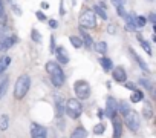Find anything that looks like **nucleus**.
Returning <instances> with one entry per match:
<instances>
[{"label":"nucleus","instance_id":"nucleus-41","mask_svg":"<svg viewBox=\"0 0 156 138\" xmlns=\"http://www.w3.org/2000/svg\"><path fill=\"white\" fill-rule=\"evenodd\" d=\"M126 88H127V89H132V91H135V85H133V83H126Z\"/></svg>","mask_w":156,"mask_h":138},{"label":"nucleus","instance_id":"nucleus-43","mask_svg":"<svg viewBox=\"0 0 156 138\" xmlns=\"http://www.w3.org/2000/svg\"><path fill=\"white\" fill-rule=\"evenodd\" d=\"M41 8H43V9H48V8H49V5H48V3H44V2H43V3H41Z\"/></svg>","mask_w":156,"mask_h":138},{"label":"nucleus","instance_id":"nucleus-8","mask_svg":"<svg viewBox=\"0 0 156 138\" xmlns=\"http://www.w3.org/2000/svg\"><path fill=\"white\" fill-rule=\"evenodd\" d=\"M29 133H31V138H40V136H46L48 135V129L37 124V123H32L31 127H29Z\"/></svg>","mask_w":156,"mask_h":138},{"label":"nucleus","instance_id":"nucleus-10","mask_svg":"<svg viewBox=\"0 0 156 138\" xmlns=\"http://www.w3.org/2000/svg\"><path fill=\"white\" fill-rule=\"evenodd\" d=\"M112 124H113V138H119L122 135V121L119 120L118 115L112 118Z\"/></svg>","mask_w":156,"mask_h":138},{"label":"nucleus","instance_id":"nucleus-42","mask_svg":"<svg viewBox=\"0 0 156 138\" xmlns=\"http://www.w3.org/2000/svg\"><path fill=\"white\" fill-rule=\"evenodd\" d=\"M0 16H3V3H2V0H0Z\"/></svg>","mask_w":156,"mask_h":138},{"label":"nucleus","instance_id":"nucleus-13","mask_svg":"<svg viewBox=\"0 0 156 138\" xmlns=\"http://www.w3.org/2000/svg\"><path fill=\"white\" fill-rule=\"evenodd\" d=\"M55 111H57L58 118H61L64 114V100L60 95H55Z\"/></svg>","mask_w":156,"mask_h":138},{"label":"nucleus","instance_id":"nucleus-23","mask_svg":"<svg viewBox=\"0 0 156 138\" xmlns=\"http://www.w3.org/2000/svg\"><path fill=\"white\" fill-rule=\"evenodd\" d=\"M92 11H94V14H95V16H100V17H101L103 20H107V14H106L104 8H101L100 5H95Z\"/></svg>","mask_w":156,"mask_h":138},{"label":"nucleus","instance_id":"nucleus-35","mask_svg":"<svg viewBox=\"0 0 156 138\" xmlns=\"http://www.w3.org/2000/svg\"><path fill=\"white\" fill-rule=\"evenodd\" d=\"M110 2H112V3H113V5L118 8V6H122V5H124L126 0H110Z\"/></svg>","mask_w":156,"mask_h":138},{"label":"nucleus","instance_id":"nucleus-21","mask_svg":"<svg viewBox=\"0 0 156 138\" xmlns=\"http://www.w3.org/2000/svg\"><path fill=\"white\" fill-rule=\"evenodd\" d=\"M138 42L141 43L142 49H144L148 55H151V46H150V43H148L147 40H144V38H142V35H141V34H138Z\"/></svg>","mask_w":156,"mask_h":138},{"label":"nucleus","instance_id":"nucleus-4","mask_svg":"<svg viewBox=\"0 0 156 138\" xmlns=\"http://www.w3.org/2000/svg\"><path fill=\"white\" fill-rule=\"evenodd\" d=\"M73 91L78 97V100H87L90 97V86L86 80H78L73 85Z\"/></svg>","mask_w":156,"mask_h":138},{"label":"nucleus","instance_id":"nucleus-3","mask_svg":"<svg viewBox=\"0 0 156 138\" xmlns=\"http://www.w3.org/2000/svg\"><path fill=\"white\" fill-rule=\"evenodd\" d=\"M64 112L69 118L72 120H76V118H80L81 112H83V106L80 103V100H76V98H70L64 103Z\"/></svg>","mask_w":156,"mask_h":138},{"label":"nucleus","instance_id":"nucleus-37","mask_svg":"<svg viewBox=\"0 0 156 138\" xmlns=\"http://www.w3.org/2000/svg\"><path fill=\"white\" fill-rule=\"evenodd\" d=\"M107 31H109V34H116V26L115 25H109Z\"/></svg>","mask_w":156,"mask_h":138},{"label":"nucleus","instance_id":"nucleus-38","mask_svg":"<svg viewBox=\"0 0 156 138\" xmlns=\"http://www.w3.org/2000/svg\"><path fill=\"white\" fill-rule=\"evenodd\" d=\"M49 26H51L52 29H55V28L58 26V23H57V20H54V19H51V20H49Z\"/></svg>","mask_w":156,"mask_h":138},{"label":"nucleus","instance_id":"nucleus-17","mask_svg":"<svg viewBox=\"0 0 156 138\" xmlns=\"http://www.w3.org/2000/svg\"><path fill=\"white\" fill-rule=\"evenodd\" d=\"M142 115H144V118H145V120H150V118H153V107H151V104H150L148 101H144Z\"/></svg>","mask_w":156,"mask_h":138},{"label":"nucleus","instance_id":"nucleus-39","mask_svg":"<svg viewBox=\"0 0 156 138\" xmlns=\"http://www.w3.org/2000/svg\"><path fill=\"white\" fill-rule=\"evenodd\" d=\"M51 52H55V40H54V35L51 37Z\"/></svg>","mask_w":156,"mask_h":138},{"label":"nucleus","instance_id":"nucleus-6","mask_svg":"<svg viewBox=\"0 0 156 138\" xmlns=\"http://www.w3.org/2000/svg\"><path fill=\"white\" fill-rule=\"evenodd\" d=\"M80 26L81 28H95L97 26V16L92 9H86L80 16Z\"/></svg>","mask_w":156,"mask_h":138},{"label":"nucleus","instance_id":"nucleus-16","mask_svg":"<svg viewBox=\"0 0 156 138\" xmlns=\"http://www.w3.org/2000/svg\"><path fill=\"white\" fill-rule=\"evenodd\" d=\"M9 64H11V57H8V55H2V57H0V74L5 72L6 69L9 67Z\"/></svg>","mask_w":156,"mask_h":138},{"label":"nucleus","instance_id":"nucleus-20","mask_svg":"<svg viewBox=\"0 0 156 138\" xmlns=\"http://www.w3.org/2000/svg\"><path fill=\"white\" fill-rule=\"evenodd\" d=\"M100 63H101V66H103L104 71H112V69H113V63H112V60L107 58V57H101V58H100Z\"/></svg>","mask_w":156,"mask_h":138},{"label":"nucleus","instance_id":"nucleus-26","mask_svg":"<svg viewBox=\"0 0 156 138\" xmlns=\"http://www.w3.org/2000/svg\"><path fill=\"white\" fill-rule=\"evenodd\" d=\"M129 111H130V106H129L127 101H119L118 103V112H121L122 115H126Z\"/></svg>","mask_w":156,"mask_h":138},{"label":"nucleus","instance_id":"nucleus-12","mask_svg":"<svg viewBox=\"0 0 156 138\" xmlns=\"http://www.w3.org/2000/svg\"><path fill=\"white\" fill-rule=\"evenodd\" d=\"M55 54H57L58 63H61V64H67V63H69V55H67V52H66L64 48L58 46V48L55 49Z\"/></svg>","mask_w":156,"mask_h":138},{"label":"nucleus","instance_id":"nucleus-31","mask_svg":"<svg viewBox=\"0 0 156 138\" xmlns=\"http://www.w3.org/2000/svg\"><path fill=\"white\" fill-rule=\"evenodd\" d=\"M116 13H118V16H121L122 19H126V17L129 16V14L124 11V8H122V6H118V8H116Z\"/></svg>","mask_w":156,"mask_h":138},{"label":"nucleus","instance_id":"nucleus-11","mask_svg":"<svg viewBox=\"0 0 156 138\" xmlns=\"http://www.w3.org/2000/svg\"><path fill=\"white\" fill-rule=\"evenodd\" d=\"M17 42V37L16 35H11V37H3L0 38V51H5V49H9L14 43Z\"/></svg>","mask_w":156,"mask_h":138},{"label":"nucleus","instance_id":"nucleus-9","mask_svg":"<svg viewBox=\"0 0 156 138\" xmlns=\"http://www.w3.org/2000/svg\"><path fill=\"white\" fill-rule=\"evenodd\" d=\"M112 77H113V80L118 82V83H126V80H127V74H126V71H124V67H121V66L112 69Z\"/></svg>","mask_w":156,"mask_h":138},{"label":"nucleus","instance_id":"nucleus-5","mask_svg":"<svg viewBox=\"0 0 156 138\" xmlns=\"http://www.w3.org/2000/svg\"><path fill=\"white\" fill-rule=\"evenodd\" d=\"M124 123H126V126L129 127V130L136 132V130L139 129V126H141V118H139V115H138L135 111L130 109V111L124 115Z\"/></svg>","mask_w":156,"mask_h":138},{"label":"nucleus","instance_id":"nucleus-15","mask_svg":"<svg viewBox=\"0 0 156 138\" xmlns=\"http://www.w3.org/2000/svg\"><path fill=\"white\" fill-rule=\"evenodd\" d=\"M129 52L133 55V58L136 60V63L139 64V67L142 69V71H148V64H147V63H145V61H144V60H142V58H141V57H139V55L135 52V49H132V48H130V49H129Z\"/></svg>","mask_w":156,"mask_h":138},{"label":"nucleus","instance_id":"nucleus-19","mask_svg":"<svg viewBox=\"0 0 156 138\" xmlns=\"http://www.w3.org/2000/svg\"><path fill=\"white\" fill-rule=\"evenodd\" d=\"M86 136H87V130H86L83 126L76 127V129L70 133V138H86Z\"/></svg>","mask_w":156,"mask_h":138},{"label":"nucleus","instance_id":"nucleus-18","mask_svg":"<svg viewBox=\"0 0 156 138\" xmlns=\"http://www.w3.org/2000/svg\"><path fill=\"white\" fill-rule=\"evenodd\" d=\"M8 83H9V78L8 77H2L0 78V100H2L8 91Z\"/></svg>","mask_w":156,"mask_h":138},{"label":"nucleus","instance_id":"nucleus-7","mask_svg":"<svg viewBox=\"0 0 156 138\" xmlns=\"http://www.w3.org/2000/svg\"><path fill=\"white\" fill-rule=\"evenodd\" d=\"M106 115L109 118H113L115 115H118V101L113 97H107L106 100Z\"/></svg>","mask_w":156,"mask_h":138},{"label":"nucleus","instance_id":"nucleus-2","mask_svg":"<svg viewBox=\"0 0 156 138\" xmlns=\"http://www.w3.org/2000/svg\"><path fill=\"white\" fill-rule=\"evenodd\" d=\"M31 88V78L29 75H20L16 82V86H14V97L17 100H22L26 97L28 91Z\"/></svg>","mask_w":156,"mask_h":138},{"label":"nucleus","instance_id":"nucleus-30","mask_svg":"<svg viewBox=\"0 0 156 138\" xmlns=\"http://www.w3.org/2000/svg\"><path fill=\"white\" fill-rule=\"evenodd\" d=\"M104 129H106V127H104V124H101V123H100V124H97V126L94 127V132H95L97 135H101V133L104 132Z\"/></svg>","mask_w":156,"mask_h":138},{"label":"nucleus","instance_id":"nucleus-36","mask_svg":"<svg viewBox=\"0 0 156 138\" xmlns=\"http://www.w3.org/2000/svg\"><path fill=\"white\" fill-rule=\"evenodd\" d=\"M5 34H6V28H5V25H0V38H3Z\"/></svg>","mask_w":156,"mask_h":138},{"label":"nucleus","instance_id":"nucleus-14","mask_svg":"<svg viewBox=\"0 0 156 138\" xmlns=\"http://www.w3.org/2000/svg\"><path fill=\"white\" fill-rule=\"evenodd\" d=\"M80 31H81V35H83V38H81V42H83V45L87 48V49H92L94 48V40H92V37L80 26Z\"/></svg>","mask_w":156,"mask_h":138},{"label":"nucleus","instance_id":"nucleus-22","mask_svg":"<svg viewBox=\"0 0 156 138\" xmlns=\"http://www.w3.org/2000/svg\"><path fill=\"white\" fill-rule=\"evenodd\" d=\"M94 48L98 54H106L107 52V43L106 42H98V43H94Z\"/></svg>","mask_w":156,"mask_h":138},{"label":"nucleus","instance_id":"nucleus-29","mask_svg":"<svg viewBox=\"0 0 156 138\" xmlns=\"http://www.w3.org/2000/svg\"><path fill=\"white\" fill-rule=\"evenodd\" d=\"M31 38H32L35 43H40V42H41V35H40V32H38L37 29H32V31H31Z\"/></svg>","mask_w":156,"mask_h":138},{"label":"nucleus","instance_id":"nucleus-24","mask_svg":"<svg viewBox=\"0 0 156 138\" xmlns=\"http://www.w3.org/2000/svg\"><path fill=\"white\" fill-rule=\"evenodd\" d=\"M9 127V117L6 114H3L0 117V130H6Z\"/></svg>","mask_w":156,"mask_h":138},{"label":"nucleus","instance_id":"nucleus-34","mask_svg":"<svg viewBox=\"0 0 156 138\" xmlns=\"http://www.w3.org/2000/svg\"><path fill=\"white\" fill-rule=\"evenodd\" d=\"M139 83H141L144 88H147L148 91H151V85L148 83V80H144V78H141V80H139Z\"/></svg>","mask_w":156,"mask_h":138},{"label":"nucleus","instance_id":"nucleus-28","mask_svg":"<svg viewBox=\"0 0 156 138\" xmlns=\"http://www.w3.org/2000/svg\"><path fill=\"white\" fill-rule=\"evenodd\" d=\"M145 23H147V19H145L144 16H138V17L135 19V25H136V28H142V26H145Z\"/></svg>","mask_w":156,"mask_h":138},{"label":"nucleus","instance_id":"nucleus-33","mask_svg":"<svg viewBox=\"0 0 156 138\" xmlns=\"http://www.w3.org/2000/svg\"><path fill=\"white\" fill-rule=\"evenodd\" d=\"M35 16H37V19H38L40 22H46V20H48V19H46V16H44L41 11H37V13H35Z\"/></svg>","mask_w":156,"mask_h":138},{"label":"nucleus","instance_id":"nucleus-1","mask_svg":"<svg viewBox=\"0 0 156 138\" xmlns=\"http://www.w3.org/2000/svg\"><path fill=\"white\" fill-rule=\"evenodd\" d=\"M44 69H46V72L49 74L51 82H52V85L55 88H61L64 85V72H63V69H61V66L58 63L48 61L46 66H44Z\"/></svg>","mask_w":156,"mask_h":138},{"label":"nucleus","instance_id":"nucleus-27","mask_svg":"<svg viewBox=\"0 0 156 138\" xmlns=\"http://www.w3.org/2000/svg\"><path fill=\"white\" fill-rule=\"evenodd\" d=\"M132 103H139V101H142L144 100V94L141 92V91H135L133 94H132Z\"/></svg>","mask_w":156,"mask_h":138},{"label":"nucleus","instance_id":"nucleus-44","mask_svg":"<svg viewBox=\"0 0 156 138\" xmlns=\"http://www.w3.org/2000/svg\"><path fill=\"white\" fill-rule=\"evenodd\" d=\"M40 138H46V136H40Z\"/></svg>","mask_w":156,"mask_h":138},{"label":"nucleus","instance_id":"nucleus-40","mask_svg":"<svg viewBox=\"0 0 156 138\" xmlns=\"http://www.w3.org/2000/svg\"><path fill=\"white\" fill-rule=\"evenodd\" d=\"M148 20H150L151 23H156V16H154V13H151V14L148 16Z\"/></svg>","mask_w":156,"mask_h":138},{"label":"nucleus","instance_id":"nucleus-25","mask_svg":"<svg viewBox=\"0 0 156 138\" xmlns=\"http://www.w3.org/2000/svg\"><path fill=\"white\" fill-rule=\"evenodd\" d=\"M69 40H70L72 46H73V48H76V49H80V48L83 46L81 38H80V37H76V35H70V37H69Z\"/></svg>","mask_w":156,"mask_h":138},{"label":"nucleus","instance_id":"nucleus-32","mask_svg":"<svg viewBox=\"0 0 156 138\" xmlns=\"http://www.w3.org/2000/svg\"><path fill=\"white\" fill-rule=\"evenodd\" d=\"M8 2H9V3L12 5V11H14V13H16L17 16H20V14H22V11H20V9H19V6H17V5L14 3V0H8Z\"/></svg>","mask_w":156,"mask_h":138}]
</instances>
